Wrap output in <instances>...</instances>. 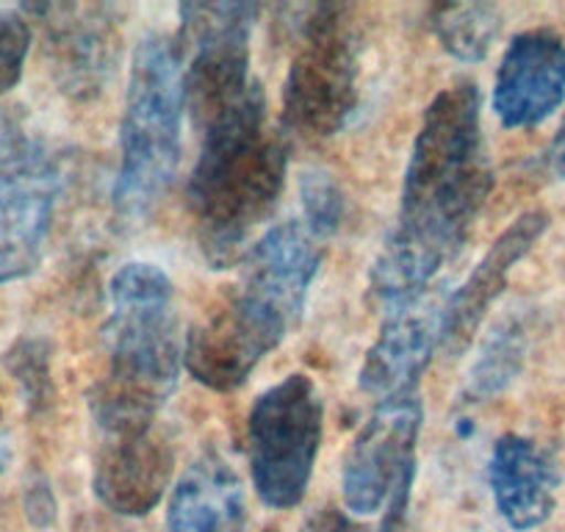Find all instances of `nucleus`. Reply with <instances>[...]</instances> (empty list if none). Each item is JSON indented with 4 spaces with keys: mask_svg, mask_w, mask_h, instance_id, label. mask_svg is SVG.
Returning <instances> with one entry per match:
<instances>
[{
    "mask_svg": "<svg viewBox=\"0 0 565 532\" xmlns=\"http://www.w3.org/2000/svg\"><path fill=\"white\" fill-rule=\"evenodd\" d=\"M543 161H546V170L552 172L554 178H565V119L557 128V134H554L552 142H548Z\"/></svg>",
    "mask_w": 565,
    "mask_h": 532,
    "instance_id": "27",
    "label": "nucleus"
},
{
    "mask_svg": "<svg viewBox=\"0 0 565 532\" xmlns=\"http://www.w3.org/2000/svg\"><path fill=\"white\" fill-rule=\"evenodd\" d=\"M170 532H242L244 493L236 471L220 458H200L170 499Z\"/></svg>",
    "mask_w": 565,
    "mask_h": 532,
    "instance_id": "18",
    "label": "nucleus"
},
{
    "mask_svg": "<svg viewBox=\"0 0 565 532\" xmlns=\"http://www.w3.org/2000/svg\"><path fill=\"white\" fill-rule=\"evenodd\" d=\"M422 419V403L416 394L380 403L369 416L347 453L341 475L344 502L352 513H377L396 491L413 486Z\"/></svg>",
    "mask_w": 565,
    "mask_h": 532,
    "instance_id": "10",
    "label": "nucleus"
},
{
    "mask_svg": "<svg viewBox=\"0 0 565 532\" xmlns=\"http://www.w3.org/2000/svg\"><path fill=\"white\" fill-rule=\"evenodd\" d=\"M58 172L31 139L0 142V284L31 275L42 260Z\"/></svg>",
    "mask_w": 565,
    "mask_h": 532,
    "instance_id": "9",
    "label": "nucleus"
},
{
    "mask_svg": "<svg viewBox=\"0 0 565 532\" xmlns=\"http://www.w3.org/2000/svg\"><path fill=\"white\" fill-rule=\"evenodd\" d=\"M322 258V244L302 222H282L266 231L244 255L238 289L295 328Z\"/></svg>",
    "mask_w": 565,
    "mask_h": 532,
    "instance_id": "15",
    "label": "nucleus"
},
{
    "mask_svg": "<svg viewBox=\"0 0 565 532\" xmlns=\"http://www.w3.org/2000/svg\"><path fill=\"white\" fill-rule=\"evenodd\" d=\"M433 31L452 58L482 62L499 34V12L488 3H444L433 9Z\"/></svg>",
    "mask_w": 565,
    "mask_h": 532,
    "instance_id": "19",
    "label": "nucleus"
},
{
    "mask_svg": "<svg viewBox=\"0 0 565 532\" xmlns=\"http://www.w3.org/2000/svg\"><path fill=\"white\" fill-rule=\"evenodd\" d=\"M29 12L45 20L58 86L78 100L100 95L122 53L119 9L103 3H62L34 7Z\"/></svg>",
    "mask_w": 565,
    "mask_h": 532,
    "instance_id": "11",
    "label": "nucleus"
},
{
    "mask_svg": "<svg viewBox=\"0 0 565 532\" xmlns=\"http://www.w3.org/2000/svg\"><path fill=\"white\" fill-rule=\"evenodd\" d=\"M526 339L524 328L519 322H502L491 330V336L482 344L480 358L475 361L469 374V396L488 400L508 389L521 372L524 363Z\"/></svg>",
    "mask_w": 565,
    "mask_h": 532,
    "instance_id": "20",
    "label": "nucleus"
},
{
    "mask_svg": "<svg viewBox=\"0 0 565 532\" xmlns=\"http://www.w3.org/2000/svg\"><path fill=\"white\" fill-rule=\"evenodd\" d=\"M253 3H186L181 7L178 56L183 70L186 111L200 134L249 100L260 84L249 78Z\"/></svg>",
    "mask_w": 565,
    "mask_h": 532,
    "instance_id": "7",
    "label": "nucleus"
},
{
    "mask_svg": "<svg viewBox=\"0 0 565 532\" xmlns=\"http://www.w3.org/2000/svg\"><path fill=\"white\" fill-rule=\"evenodd\" d=\"M447 302V300H444ZM444 302L433 291L391 308L361 366V389L380 403L416 394V383L441 347Z\"/></svg>",
    "mask_w": 565,
    "mask_h": 532,
    "instance_id": "13",
    "label": "nucleus"
},
{
    "mask_svg": "<svg viewBox=\"0 0 565 532\" xmlns=\"http://www.w3.org/2000/svg\"><path fill=\"white\" fill-rule=\"evenodd\" d=\"M289 172V145L266 125L264 89L203 134L186 200L198 242L214 269L242 264L253 233L277 209Z\"/></svg>",
    "mask_w": 565,
    "mask_h": 532,
    "instance_id": "2",
    "label": "nucleus"
},
{
    "mask_svg": "<svg viewBox=\"0 0 565 532\" xmlns=\"http://www.w3.org/2000/svg\"><path fill=\"white\" fill-rule=\"evenodd\" d=\"M175 449L156 425L100 433L95 455V497L119 515H145L164 499Z\"/></svg>",
    "mask_w": 565,
    "mask_h": 532,
    "instance_id": "12",
    "label": "nucleus"
},
{
    "mask_svg": "<svg viewBox=\"0 0 565 532\" xmlns=\"http://www.w3.org/2000/svg\"><path fill=\"white\" fill-rule=\"evenodd\" d=\"M14 380L23 385L25 396L34 405H45L51 396V366H47V350L40 341H20L12 358Z\"/></svg>",
    "mask_w": 565,
    "mask_h": 532,
    "instance_id": "23",
    "label": "nucleus"
},
{
    "mask_svg": "<svg viewBox=\"0 0 565 532\" xmlns=\"http://www.w3.org/2000/svg\"><path fill=\"white\" fill-rule=\"evenodd\" d=\"M186 111L178 47L167 36H148L136 47L119 128V172L114 203L125 216L148 211L170 187L181 159Z\"/></svg>",
    "mask_w": 565,
    "mask_h": 532,
    "instance_id": "4",
    "label": "nucleus"
},
{
    "mask_svg": "<svg viewBox=\"0 0 565 532\" xmlns=\"http://www.w3.org/2000/svg\"><path fill=\"white\" fill-rule=\"evenodd\" d=\"M322 427V394L308 374H289L255 400L247 419V455L260 502L291 510L306 499Z\"/></svg>",
    "mask_w": 565,
    "mask_h": 532,
    "instance_id": "6",
    "label": "nucleus"
},
{
    "mask_svg": "<svg viewBox=\"0 0 565 532\" xmlns=\"http://www.w3.org/2000/svg\"><path fill=\"white\" fill-rule=\"evenodd\" d=\"M361 97V34L350 7L319 3L308 12L282 86V123L306 139L339 134Z\"/></svg>",
    "mask_w": 565,
    "mask_h": 532,
    "instance_id": "5",
    "label": "nucleus"
},
{
    "mask_svg": "<svg viewBox=\"0 0 565 532\" xmlns=\"http://www.w3.org/2000/svg\"><path fill=\"white\" fill-rule=\"evenodd\" d=\"M548 227L546 211H526L521 214L486 253V258L471 269L452 297L444 302L441 317V350L447 355H460L475 341L482 319L493 302L502 297L513 266L541 242Z\"/></svg>",
    "mask_w": 565,
    "mask_h": 532,
    "instance_id": "16",
    "label": "nucleus"
},
{
    "mask_svg": "<svg viewBox=\"0 0 565 532\" xmlns=\"http://www.w3.org/2000/svg\"><path fill=\"white\" fill-rule=\"evenodd\" d=\"M289 324L236 289L216 302L183 341V366L211 391H233L286 339Z\"/></svg>",
    "mask_w": 565,
    "mask_h": 532,
    "instance_id": "8",
    "label": "nucleus"
},
{
    "mask_svg": "<svg viewBox=\"0 0 565 532\" xmlns=\"http://www.w3.org/2000/svg\"><path fill=\"white\" fill-rule=\"evenodd\" d=\"M25 513H29V519L36 526H47L56 519V499H53L47 482H34L29 488V493H25Z\"/></svg>",
    "mask_w": 565,
    "mask_h": 532,
    "instance_id": "24",
    "label": "nucleus"
},
{
    "mask_svg": "<svg viewBox=\"0 0 565 532\" xmlns=\"http://www.w3.org/2000/svg\"><path fill=\"white\" fill-rule=\"evenodd\" d=\"M31 51V25L20 14H0V95L20 84Z\"/></svg>",
    "mask_w": 565,
    "mask_h": 532,
    "instance_id": "22",
    "label": "nucleus"
},
{
    "mask_svg": "<svg viewBox=\"0 0 565 532\" xmlns=\"http://www.w3.org/2000/svg\"><path fill=\"white\" fill-rule=\"evenodd\" d=\"M175 286L153 264H125L108 284V372L89 396L100 433L156 425L183 366Z\"/></svg>",
    "mask_w": 565,
    "mask_h": 532,
    "instance_id": "3",
    "label": "nucleus"
},
{
    "mask_svg": "<svg viewBox=\"0 0 565 532\" xmlns=\"http://www.w3.org/2000/svg\"><path fill=\"white\" fill-rule=\"evenodd\" d=\"M300 532H366L339 508H322L306 519Z\"/></svg>",
    "mask_w": 565,
    "mask_h": 532,
    "instance_id": "25",
    "label": "nucleus"
},
{
    "mask_svg": "<svg viewBox=\"0 0 565 532\" xmlns=\"http://www.w3.org/2000/svg\"><path fill=\"white\" fill-rule=\"evenodd\" d=\"M491 187L480 92L471 81H455L433 97L418 125L396 225L369 273L372 295L396 308L430 291L469 238Z\"/></svg>",
    "mask_w": 565,
    "mask_h": 532,
    "instance_id": "1",
    "label": "nucleus"
},
{
    "mask_svg": "<svg viewBox=\"0 0 565 532\" xmlns=\"http://www.w3.org/2000/svg\"><path fill=\"white\" fill-rule=\"evenodd\" d=\"M488 482L499 515L513 530H535L554 513L559 486L557 466L532 438L515 433L499 438L488 464Z\"/></svg>",
    "mask_w": 565,
    "mask_h": 532,
    "instance_id": "17",
    "label": "nucleus"
},
{
    "mask_svg": "<svg viewBox=\"0 0 565 532\" xmlns=\"http://www.w3.org/2000/svg\"><path fill=\"white\" fill-rule=\"evenodd\" d=\"M407 504H411V488H402L391 497L388 513H385L380 532H411V519H407Z\"/></svg>",
    "mask_w": 565,
    "mask_h": 532,
    "instance_id": "26",
    "label": "nucleus"
},
{
    "mask_svg": "<svg viewBox=\"0 0 565 532\" xmlns=\"http://www.w3.org/2000/svg\"><path fill=\"white\" fill-rule=\"evenodd\" d=\"M300 198L306 222L302 225L317 238L333 236L344 222V192L322 170H311L300 178Z\"/></svg>",
    "mask_w": 565,
    "mask_h": 532,
    "instance_id": "21",
    "label": "nucleus"
},
{
    "mask_svg": "<svg viewBox=\"0 0 565 532\" xmlns=\"http://www.w3.org/2000/svg\"><path fill=\"white\" fill-rule=\"evenodd\" d=\"M565 103V42L552 29L521 31L504 51L493 111L504 128H532Z\"/></svg>",
    "mask_w": 565,
    "mask_h": 532,
    "instance_id": "14",
    "label": "nucleus"
}]
</instances>
